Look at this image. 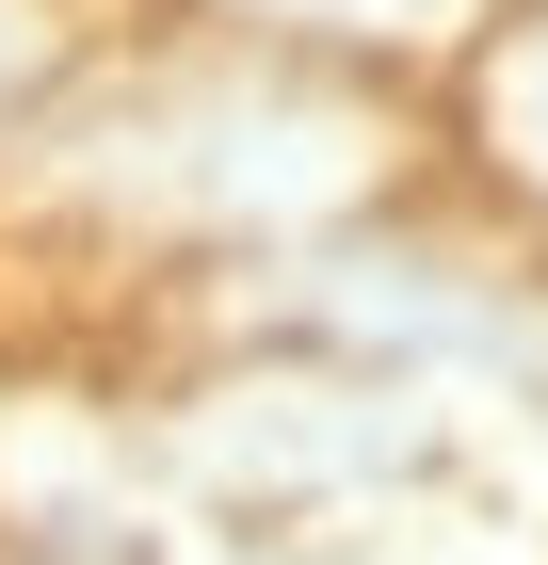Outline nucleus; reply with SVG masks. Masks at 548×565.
Listing matches in <instances>:
<instances>
[{
  "instance_id": "1",
  "label": "nucleus",
  "mask_w": 548,
  "mask_h": 565,
  "mask_svg": "<svg viewBox=\"0 0 548 565\" xmlns=\"http://www.w3.org/2000/svg\"><path fill=\"white\" fill-rule=\"evenodd\" d=\"M468 146L516 194V226L548 243V0H501L484 49H468Z\"/></svg>"
}]
</instances>
